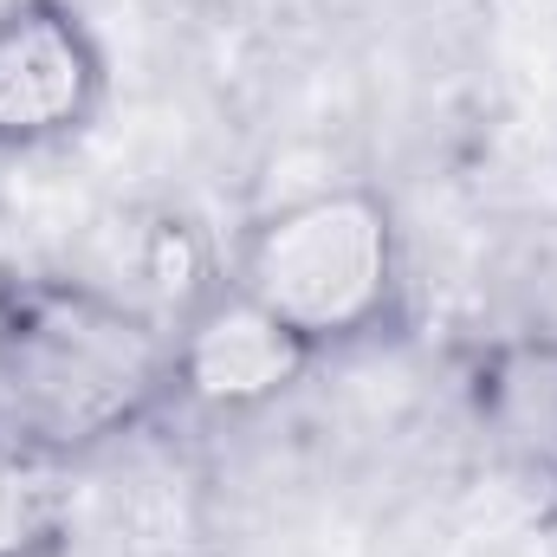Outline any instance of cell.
I'll use <instances>...</instances> for the list:
<instances>
[{
    "label": "cell",
    "instance_id": "8992f818",
    "mask_svg": "<svg viewBox=\"0 0 557 557\" xmlns=\"http://www.w3.org/2000/svg\"><path fill=\"white\" fill-rule=\"evenodd\" d=\"M78 532V460L0 421V557H65Z\"/></svg>",
    "mask_w": 557,
    "mask_h": 557
},
{
    "label": "cell",
    "instance_id": "ba28073f",
    "mask_svg": "<svg viewBox=\"0 0 557 557\" xmlns=\"http://www.w3.org/2000/svg\"><path fill=\"white\" fill-rule=\"evenodd\" d=\"M545 519H552V525H557V486H552V493H545Z\"/></svg>",
    "mask_w": 557,
    "mask_h": 557
},
{
    "label": "cell",
    "instance_id": "277c9868",
    "mask_svg": "<svg viewBox=\"0 0 557 557\" xmlns=\"http://www.w3.org/2000/svg\"><path fill=\"white\" fill-rule=\"evenodd\" d=\"M169 350H175V403L214 421L267 416L324 363L227 273H214L169 318Z\"/></svg>",
    "mask_w": 557,
    "mask_h": 557
},
{
    "label": "cell",
    "instance_id": "5b68a950",
    "mask_svg": "<svg viewBox=\"0 0 557 557\" xmlns=\"http://www.w3.org/2000/svg\"><path fill=\"white\" fill-rule=\"evenodd\" d=\"M467 409L486 447L532 480L539 493L557 486V337H493L467 363Z\"/></svg>",
    "mask_w": 557,
    "mask_h": 557
},
{
    "label": "cell",
    "instance_id": "3957f363",
    "mask_svg": "<svg viewBox=\"0 0 557 557\" xmlns=\"http://www.w3.org/2000/svg\"><path fill=\"white\" fill-rule=\"evenodd\" d=\"M111 98V52L78 0H0V156L78 143Z\"/></svg>",
    "mask_w": 557,
    "mask_h": 557
},
{
    "label": "cell",
    "instance_id": "6da1fadb",
    "mask_svg": "<svg viewBox=\"0 0 557 557\" xmlns=\"http://www.w3.org/2000/svg\"><path fill=\"white\" fill-rule=\"evenodd\" d=\"M175 409L169 324L72 273H0V421L91 460Z\"/></svg>",
    "mask_w": 557,
    "mask_h": 557
},
{
    "label": "cell",
    "instance_id": "7a4b0ae2",
    "mask_svg": "<svg viewBox=\"0 0 557 557\" xmlns=\"http://www.w3.org/2000/svg\"><path fill=\"white\" fill-rule=\"evenodd\" d=\"M221 273L318 357H337L403 324L409 247L396 208L370 182H324L253 214Z\"/></svg>",
    "mask_w": 557,
    "mask_h": 557
},
{
    "label": "cell",
    "instance_id": "52a82bcc",
    "mask_svg": "<svg viewBox=\"0 0 557 557\" xmlns=\"http://www.w3.org/2000/svg\"><path fill=\"white\" fill-rule=\"evenodd\" d=\"M188 7H201V13H253L267 0H188Z\"/></svg>",
    "mask_w": 557,
    "mask_h": 557
}]
</instances>
